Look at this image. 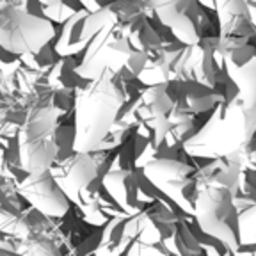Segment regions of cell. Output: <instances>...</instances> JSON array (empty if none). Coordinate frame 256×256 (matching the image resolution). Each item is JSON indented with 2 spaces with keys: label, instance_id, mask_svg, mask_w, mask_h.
<instances>
[{
  "label": "cell",
  "instance_id": "1",
  "mask_svg": "<svg viewBox=\"0 0 256 256\" xmlns=\"http://www.w3.org/2000/svg\"><path fill=\"white\" fill-rule=\"evenodd\" d=\"M121 105L123 94L110 72L104 70L76 98L73 150L92 153L100 148L116 124Z\"/></svg>",
  "mask_w": 256,
  "mask_h": 256
},
{
  "label": "cell",
  "instance_id": "2",
  "mask_svg": "<svg viewBox=\"0 0 256 256\" xmlns=\"http://www.w3.org/2000/svg\"><path fill=\"white\" fill-rule=\"evenodd\" d=\"M54 27L46 18L8 4L0 9V46L14 56H36L48 46Z\"/></svg>",
  "mask_w": 256,
  "mask_h": 256
},
{
  "label": "cell",
  "instance_id": "3",
  "mask_svg": "<svg viewBox=\"0 0 256 256\" xmlns=\"http://www.w3.org/2000/svg\"><path fill=\"white\" fill-rule=\"evenodd\" d=\"M196 217L200 228L224 244H235V204L232 192L224 185H208L196 198Z\"/></svg>",
  "mask_w": 256,
  "mask_h": 256
},
{
  "label": "cell",
  "instance_id": "4",
  "mask_svg": "<svg viewBox=\"0 0 256 256\" xmlns=\"http://www.w3.org/2000/svg\"><path fill=\"white\" fill-rule=\"evenodd\" d=\"M20 194L36 208L41 216L60 217L68 212V198L60 188L59 180L48 171L30 172L20 185Z\"/></svg>",
  "mask_w": 256,
  "mask_h": 256
},
{
  "label": "cell",
  "instance_id": "5",
  "mask_svg": "<svg viewBox=\"0 0 256 256\" xmlns=\"http://www.w3.org/2000/svg\"><path fill=\"white\" fill-rule=\"evenodd\" d=\"M96 172H98V166H96V160L92 158L91 152H76L75 156L66 160L62 176L66 187L76 194L92 184Z\"/></svg>",
  "mask_w": 256,
  "mask_h": 256
},
{
  "label": "cell",
  "instance_id": "6",
  "mask_svg": "<svg viewBox=\"0 0 256 256\" xmlns=\"http://www.w3.org/2000/svg\"><path fill=\"white\" fill-rule=\"evenodd\" d=\"M146 176L152 178L155 184L174 185L178 188H184L185 182L192 176V169L184 162L172 158H158L152 160L146 166Z\"/></svg>",
  "mask_w": 256,
  "mask_h": 256
},
{
  "label": "cell",
  "instance_id": "7",
  "mask_svg": "<svg viewBox=\"0 0 256 256\" xmlns=\"http://www.w3.org/2000/svg\"><path fill=\"white\" fill-rule=\"evenodd\" d=\"M236 86L240 89V96L244 102V108L256 105V57L244 62L235 75Z\"/></svg>",
  "mask_w": 256,
  "mask_h": 256
},
{
  "label": "cell",
  "instance_id": "8",
  "mask_svg": "<svg viewBox=\"0 0 256 256\" xmlns=\"http://www.w3.org/2000/svg\"><path fill=\"white\" fill-rule=\"evenodd\" d=\"M244 120H246V128L249 130H256V105L249 108H244Z\"/></svg>",
  "mask_w": 256,
  "mask_h": 256
}]
</instances>
